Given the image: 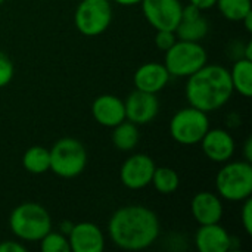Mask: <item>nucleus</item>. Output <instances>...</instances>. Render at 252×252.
Returning <instances> with one entry per match:
<instances>
[{
    "mask_svg": "<svg viewBox=\"0 0 252 252\" xmlns=\"http://www.w3.org/2000/svg\"><path fill=\"white\" fill-rule=\"evenodd\" d=\"M112 242L127 251H140L151 247L159 235L157 214L142 205H127L117 210L108 224Z\"/></svg>",
    "mask_w": 252,
    "mask_h": 252,
    "instance_id": "obj_1",
    "label": "nucleus"
},
{
    "mask_svg": "<svg viewBox=\"0 0 252 252\" xmlns=\"http://www.w3.org/2000/svg\"><path fill=\"white\" fill-rule=\"evenodd\" d=\"M233 94L230 72L221 65H204L189 75L186 83V97L190 106L213 112L224 106Z\"/></svg>",
    "mask_w": 252,
    "mask_h": 252,
    "instance_id": "obj_2",
    "label": "nucleus"
},
{
    "mask_svg": "<svg viewBox=\"0 0 252 252\" xmlns=\"http://www.w3.org/2000/svg\"><path fill=\"white\" fill-rule=\"evenodd\" d=\"M9 226L16 238L28 242H37L47 232H50L52 219L43 205L35 202H24L12 211Z\"/></svg>",
    "mask_w": 252,
    "mask_h": 252,
    "instance_id": "obj_3",
    "label": "nucleus"
},
{
    "mask_svg": "<svg viewBox=\"0 0 252 252\" xmlns=\"http://www.w3.org/2000/svg\"><path fill=\"white\" fill-rule=\"evenodd\" d=\"M216 188L227 201H245L252 193V165L248 161L226 164L216 177Z\"/></svg>",
    "mask_w": 252,
    "mask_h": 252,
    "instance_id": "obj_4",
    "label": "nucleus"
},
{
    "mask_svg": "<svg viewBox=\"0 0 252 252\" xmlns=\"http://www.w3.org/2000/svg\"><path fill=\"white\" fill-rule=\"evenodd\" d=\"M50 154V170L63 179H72L81 174L87 165V152L81 142L72 137L58 140Z\"/></svg>",
    "mask_w": 252,
    "mask_h": 252,
    "instance_id": "obj_5",
    "label": "nucleus"
},
{
    "mask_svg": "<svg viewBox=\"0 0 252 252\" xmlns=\"http://www.w3.org/2000/svg\"><path fill=\"white\" fill-rule=\"evenodd\" d=\"M207 50L199 41H176L165 50L164 66L174 77H189L207 63Z\"/></svg>",
    "mask_w": 252,
    "mask_h": 252,
    "instance_id": "obj_6",
    "label": "nucleus"
},
{
    "mask_svg": "<svg viewBox=\"0 0 252 252\" xmlns=\"http://www.w3.org/2000/svg\"><path fill=\"white\" fill-rule=\"evenodd\" d=\"M210 130V121L204 111L193 106L180 109L170 121V134L180 145H195Z\"/></svg>",
    "mask_w": 252,
    "mask_h": 252,
    "instance_id": "obj_7",
    "label": "nucleus"
},
{
    "mask_svg": "<svg viewBox=\"0 0 252 252\" xmlns=\"http://www.w3.org/2000/svg\"><path fill=\"white\" fill-rule=\"evenodd\" d=\"M75 27L87 35L94 37L106 31L112 21V9L108 0H83L75 10Z\"/></svg>",
    "mask_w": 252,
    "mask_h": 252,
    "instance_id": "obj_8",
    "label": "nucleus"
},
{
    "mask_svg": "<svg viewBox=\"0 0 252 252\" xmlns=\"http://www.w3.org/2000/svg\"><path fill=\"white\" fill-rule=\"evenodd\" d=\"M182 3L179 0H142V10L155 30L174 31L182 21Z\"/></svg>",
    "mask_w": 252,
    "mask_h": 252,
    "instance_id": "obj_9",
    "label": "nucleus"
},
{
    "mask_svg": "<svg viewBox=\"0 0 252 252\" xmlns=\"http://www.w3.org/2000/svg\"><path fill=\"white\" fill-rule=\"evenodd\" d=\"M155 171V162L145 154H136L124 161L121 165L120 177L126 188L137 190L151 185L152 174Z\"/></svg>",
    "mask_w": 252,
    "mask_h": 252,
    "instance_id": "obj_10",
    "label": "nucleus"
},
{
    "mask_svg": "<svg viewBox=\"0 0 252 252\" xmlns=\"http://www.w3.org/2000/svg\"><path fill=\"white\" fill-rule=\"evenodd\" d=\"M124 108H126V118L134 123L136 126H142L151 123L157 117L159 103L154 93H148L136 89L126 99Z\"/></svg>",
    "mask_w": 252,
    "mask_h": 252,
    "instance_id": "obj_11",
    "label": "nucleus"
},
{
    "mask_svg": "<svg viewBox=\"0 0 252 252\" xmlns=\"http://www.w3.org/2000/svg\"><path fill=\"white\" fill-rule=\"evenodd\" d=\"M68 242L71 251L74 252H102L105 248V239L100 229L87 221L72 226Z\"/></svg>",
    "mask_w": 252,
    "mask_h": 252,
    "instance_id": "obj_12",
    "label": "nucleus"
},
{
    "mask_svg": "<svg viewBox=\"0 0 252 252\" xmlns=\"http://www.w3.org/2000/svg\"><path fill=\"white\" fill-rule=\"evenodd\" d=\"M202 151L213 162H227L235 154V140L229 131L216 128L208 130L201 140Z\"/></svg>",
    "mask_w": 252,
    "mask_h": 252,
    "instance_id": "obj_13",
    "label": "nucleus"
},
{
    "mask_svg": "<svg viewBox=\"0 0 252 252\" xmlns=\"http://www.w3.org/2000/svg\"><path fill=\"white\" fill-rule=\"evenodd\" d=\"M93 118L103 127H115L126 120L124 102L114 94H102L92 105Z\"/></svg>",
    "mask_w": 252,
    "mask_h": 252,
    "instance_id": "obj_14",
    "label": "nucleus"
},
{
    "mask_svg": "<svg viewBox=\"0 0 252 252\" xmlns=\"http://www.w3.org/2000/svg\"><path fill=\"white\" fill-rule=\"evenodd\" d=\"M170 80V72L162 63L148 62L137 68L134 72L133 81L137 90L148 92V93H158L161 92Z\"/></svg>",
    "mask_w": 252,
    "mask_h": 252,
    "instance_id": "obj_15",
    "label": "nucleus"
},
{
    "mask_svg": "<svg viewBox=\"0 0 252 252\" xmlns=\"http://www.w3.org/2000/svg\"><path fill=\"white\" fill-rule=\"evenodd\" d=\"M193 219L202 224L220 223L223 217V205L220 198L211 192H199L193 196L190 204Z\"/></svg>",
    "mask_w": 252,
    "mask_h": 252,
    "instance_id": "obj_16",
    "label": "nucleus"
},
{
    "mask_svg": "<svg viewBox=\"0 0 252 252\" xmlns=\"http://www.w3.org/2000/svg\"><path fill=\"white\" fill-rule=\"evenodd\" d=\"M195 244L199 252H226L232 247V238L219 223L202 224L196 232Z\"/></svg>",
    "mask_w": 252,
    "mask_h": 252,
    "instance_id": "obj_17",
    "label": "nucleus"
},
{
    "mask_svg": "<svg viewBox=\"0 0 252 252\" xmlns=\"http://www.w3.org/2000/svg\"><path fill=\"white\" fill-rule=\"evenodd\" d=\"M230 81L233 86V92L250 97L252 94V61L247 58H241L235 62L230 71Z\"/></svg>",
    "mask_w": 252,
    "mask_h": 252,
    "instance_id": "obj_18",
    "label": "nucleus"
},
{
    "mask_svg": "<svg viewBox=\"0 0 252 252\" xmlns=\"http://www.w3.org/2000/svg\"><path fill=\"white\" fill-rule=\"evenodd\" d=\"M174 32L179 40L201 41L208 34V21L202 15L195 19H182Z\"/></svg>",
    "mask_w": 252,
    "mask_h": 252,
    "instance_id": "obj_19",
    "label": "nucleus"
},
{
    "mask_svg": "<svg viewBox=\"0 0 252 252\" xmlns=\"http://www.w3.org/2000/svg\"><path fill=\"white\" fill-rule=\"evenodd\" d=\"M114 146L120 151H131L139 142V130L137 126L131 121H121L114 127L112 133Z\"/></svg>",
    "mask_w": 252,
    "mask_h": 252,
    "instance_id": "obj_20",
    "label": "nucleus"
},
{
    "mask_svg": "<svg viewBox=\"0 0 252 252\" xmlns=\"http://www.w3.org/2000/svg\"><path fill=\"white\" fill-rule=\"evenodd\" d=\"M22 165L28 173L43 174L50 170V154L43 146L30 148L22 157Z\"/></svg>",
    "mask_w": 252,
    "mask_h": 252,
    "instance_id": "obj_21",
    "label": "nucleus"
},
{
    "mask_svg": "<svg viewBox=\"0 0 252 252\" xmlns=\"http://www.w3.org/2000/svg\"><path fill=\"white\" fill-rule=\"evenodd\" d=\"M151 183L159 193L170 195L177 190L180 180H179V174L173 168H170V167H158L157 168L155 167Z\"/></svg>",
    "mask_w": 252,
    "mask_h": 252,
    "instance_id": "obj_22",
    "label": "nucleus"
},
{
    "mask_svg": "<svg viewBox=\"0 0 252 252\" xmlns=\"http://www.w3.org/2000/svg\"><path fill=\"white\" fill-rule=\"evenodd\" d=\"M221 15L229 21H242L250 12H252L251 0H217Z\"/></svg>",
    "mask_w": 252,
    "mask_h": 252,
    "instance_id": "obj_23",
    "label": "nucleus"
},
{
    "mask_svg": "<svg viewBox=\"0 0 252 252\" xmlns=\"http://www.w3.org/2000/svg\"><path fill=\"white\" fill-rule=\"evenodd\" d=\"M40 241L43 252H71L68 236H65L63 233H56L50 230Z\"/></svg>",
    "mask_w": 252,
    "mask_h": 252,
    "instance_id": "obj_24",
    "label": "nucleus"
},
{
    "mask_svg": "<svg viewBox=\"0 0 252 252\" xmlns=\"http://www.w3.org/2000/svg\"><path fill=\"white\" fill-rule=\"evenodd\" d=\"M12 77H13V63L7 55L0 52V87L9 84Z\"/></svg>",
    "mask_w": 252,
    "mask_h": 252,
    "instance_id": "obj_25",
    "label": "nucleus"
},
{
    "mask_svg": "<svg viewBox=\"0 0 252 252\" xmlns=\"http://www.w3.org/2000/svg\"><path fill=\"white\" fill-rule=\"evenodd\" d=\"M177 41L176 32L174 31H168V30H157V35H155V44L158 49L161 50H168L174 43Z\"/></svg>",
    "mask_w": 252,
    "mask_h": 252,
    "instance_id": "obj_26",
    "label": "nucleus"
},
{
    "mask_svg": "<svg viewBox=\"0 0 252 252\" xmlns=\"http://www.w3.org/2000/svg\"><path fill=\"white\" fill-rule=\"evenodd\" d=\"M241 220H242V226L245 229V232L248 235H252V199L247 198L245 204L242 207L241 211Z\"/></svg>",
    "mask_w": 252,
    "mask_h": 252,
    "instance_id": "obj_27",
    "label": "nucleus"
},
{
    "mask_svg": "<svg viewBox=\"0 0 252 252\" xmlns=\"http://www.w3.org/2000/svg\"><path fill=\"white\" fill-rule=\"evenodd\" d=\"M201 9L192 3H189L188 6L182 7V19H195L198 16H201Z\"/></svg>",
    "mask_w": 252,
    "mask_h": 252,
    "instance_id": "obj_28",
    "label": "nucleus"
},
{
    "mask_svg": "<svg viewBox=\"0 0 252 252\" xmlns=\"http://www.w3.org/2000/svg\"><path fill=\"white\" fill-rule=\"evenodd\" d=\"M0 252H25V247L19 242L6 241L0 244Z\"/></svg>",
    "mask_w": 252,
    "mask_h": 252,
    "instance_id": "obj_29",
    "label": "nucleus"
},
{
    "mask_svg": "<svg viewBox=\"0 0 252 252\" xmlns=\"http://www.w3.org/2000/svg\"><path fill=\"white\" fill-rule=\"evenodd\" d=\"M216 1L217 0H189V3L198 6L201 10H207V9H211L216 6Z\"/></svg>",
    "mask_w": 252,
    "mask_h": 252,
    "instance_id": "obj_30",
    "label": "nucleus"
},
{
    "mask_svg": "<svg viewBox=\"0 0 252 252\" xmlns=\"http://www.w3.org/2000/svg\"><path fill=\"white\" fill-rule=\"evenodd\" d=\"M244 154H245V159L248 162L252 161V139L248 137L247 142H245V146H244Z\"/></svg>",
    "mask_w": 252,
    "mask_h": 252,
    "instance_id": "obj_31",
    "label": "nucleus"
},
{
    "mask_svg": "<svg viewBox=\"0 0 252 252\" xmlns=\"http://www.w3.org/2000/svg\"><path fill=\"white\" fill-rule=\"evenodd\" d=\"M241 22H244L245 24V28H247V31L248 32H251L252 31V12H250Z\"/></svg>",
    "mask_w": 252,
    "mask_h": 252,
    "instance_id": "obj_32",
    "label": "nucleus"
},
{
    "mask_svg": "<svg viewBox=\"0 0 252 252\" xmlns=\"http://www.w3.org/2000/svg\"><path fill=\"white\" fill-rule=\"evenodd\" d=\"M72 223H69V221H65V223H62L61 224V230H62V233L65 235V236H68L69 235V232H71V229H72Z\"/></svg>",
    "mask_w": 252,
    "mask_h": 252,
    "instance_id": "obj_33",
    "label": "nucleus"
},
{
    "mask_svg": "<svg viewBox=\"0 0 252 252\" xmlns=\"http://www.w3.org/2000/svg\"><path fill=\"white\" fill-rule=\"evenodd\" d=\"M118 4H123V6H133V4H137V3H142V0H115Z\"/></svg>",
    "mask_w": 252,
    "mask_h": 252,
    "instance_id": "obj_34",
    "label": "nucleus"
},
{
    "mask_svg": "<svg viewBox=\"0 0 252 252\" xmlns=\"http://www.w3.org/2000/svg\"><path fill=\"white\" fill-rule=\"evenodd\" d=\"M245 58H247V59H250V61H252V43L251 41L247 44V49H245Z\"/></svg>",
    "mask_w": 252,
    "mask_h": 252,
    "instance_id": "obj_35",
    "label": "nucleus"
},
{
    "mask_svg": "<svg viewBox=\"0 0 252 252\" xmlns=\"http://www.w3.org/2000/svg\"><path fill=\"white\" fill-rule=\"evenodd\" d=\"M3 1H4V0H0V4H1V3H3Z\"/></svg>",
    "mask_w": 252,
    "mask_h": 252,
    "instance_id": "obj_36",
    "label": "nucleus"
}]
</instances>
